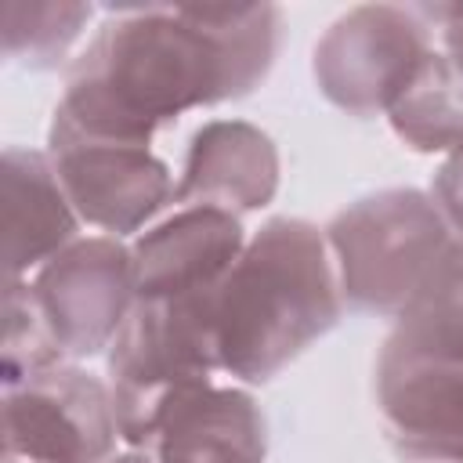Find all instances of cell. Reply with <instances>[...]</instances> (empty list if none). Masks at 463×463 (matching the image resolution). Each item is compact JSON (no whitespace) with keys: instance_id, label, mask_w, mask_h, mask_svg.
I'll use <instances>...</instances> for the list:
<instances>
[{"instance_id":"6da1fadb","label":"cell","mask_w":463,"mask_h":463,"mask_svg":"<svg viewBox=\"0 0 463 463\" xmlns=\"http://www.w3.org/2000/svg\"><path fill=\"white\" fill-rule=\"evenodd\" d=\"M279 4H116L54 105L94 137L152 145L177 116L253 94L282 51Z\"/></svg>"},{"instance_id":"7a4b0ae2","label":"cell","mask_w":463,"mask_h":463,"mask_svg":"<svg viewBox=\"0 0 463 463\" xmlns=\"http://www.w3.org/2000/svg\"><path fill=\"white\" fill-rule=\"evenodd\" d=\"M344 311L326 232L304 217H271L213 297L221 373L242 387L268 383L336 329Z\"/></svg>"},{"instance_id":"3957f363","label":"cell","mask_w":463,"mask_h":463,"mask_svg":"<svg viewBox=\"0 0 463 463\" xmlns=\"http://www.w3.org/2000/svg\"><path fill=\"white\" fill-rule=\"evenodd\" d=\"M213 297L137 300L105 354V383L116 409L119 441L152 445L159 423L195 391L213 387L221 362L213 344Z\"/></svg>"},{"instance_id":"277c9868","label":"cell","mask_w":463,"mask_h":463,"mask_svg":"<svg viewBox=\"0 0 463 463\" xmlns=\"http://www.w3.org/2000/svg\"><path fill=\"white\" fill-rule=\"evenodd\" d=\"M344 307L398 318L456 232L420 188H380L358 195L322 228Z\"/></svg>"},{"instance_id":"5b68a950","label":"cell","mask_w":463,"mask_h":463,"mask_svg":"<svg viewBox=\"0 0 463 463\" xmlns=\"http://www.w3.org/2000/svg\"><path fill=\"white\" fill-rule=\"evenodd\" d=\"M434 51L423 4H358L315 40L311 80L318 94L354 116H387L420 61Z\"/></svg>"},{"instance_id":"8992f818","label":"cell","mask_w":463,"mask_h":463,"mask_svg":"<svg viewBox=\"0 0 463 463\" xmlns=\"http://www.w3.org/2000/svg\"><path fill=\"white\" fill-rule=\"evenodd\" d=\"M47 156L76 217L112 239L141 232L177 192L170 166L148 145L83 134L58 112L47 127Z\"/></svg>"},{"instance_id":"52a82bcc","label":"cell","mask_w":463,"mask_h":463,"mask_svg":"<svg viewBox=\"0 0 463 463\" xmlns=\"http://www.w3.org/2000/svg\"><path fill=\"white\" fill-rule=\"evenodd\" d=\"M119 427L109 383L80 362H61L4 387L7 463H105Z\"/></svg>"},{"instance_id":"ba28073f","label":"cell","mask_w":463,"mask_h":463,"mask_svg":"<svg viewBox=\"0 0 463 463\" xmlns=\"http://www.w3.org/2000/svg\"><path fill=\"white\" fill-rule=\"evenodd\" d=\"M29 289L69 362L109 354L137 304L130 246L112 235H80L29 279Z\"/></svg>"},{"instance_id":"9c48e42d","label":"cell","mask_w":463,"mask_h":463,"mask_svg":"<svg viewBox=\"0 0 463 463\" xmlns=\"http://www.w3.org/2000/svg\"><path fill=\"white\" fill-rule=\"evenodd\" d=\"M373 394L402 463H463V365L380 344Z\"/></svg>"},{"instance_id":"30bf717a","label":"cell","mask_w":463,"mask_h":463,"mask_svg":"<svg viewBox=\"0 0 463 463\" xmlns=\"http://www.w3.org/2000/svg\"><path fill=\"white\" fill-rule=\"evenodd\" d=\"M246 250L242 217L213 206H177L130 242L137 300L217 289Z\"/></svg>"},{"instance_id":"8fae6325","label":"cell","mask_w":463,"mask_h":463,"mask_svg":"<svg viewBox=\"0 0 463 463\" xmlns=\"http://www.w3.org/2000/svg\"><path fill=\"white\" fill-rule=\"evenodd\" d=\"M282 181V156L268 130L246 119L203 123L181 159L177 206H213L235 217L264 210Z\"/></svg>"},{"instance_id":"7c38bea8","label":"cell","mask_w":463,"mask_h":463,"mask_svg":"<svg viewBox=\"0 0 463 463\" xmlns=\"http://www.w3.org/2000/svg\"><path fill=\"white\" fill-rule=\"evenodd\" d=\"M4 188V271L11 279L36 275L51 257L80 239L76 217L47 152L7 145L0 159Z\"/></svg>"},{"instance_id":"4fadbf2b","label":"cell","mask_w":463,"mask_h":463,"mask_svg":"<svg viewBox=\"0 0 463 463\" xmlns=\"http://www.w3.org/2000/svg\"><path fill=\"white\" fill-rule=\"evenodd\" d=\"M148 452L156 463H264L268 416L242 383H213L159 423Z\"/></svg>"},{"instance_id":"5bb4252c","label":"cell","mask_w":463,"mask_h":463,"mask_svg":"<svg viewBox=\"0 0 463 463\" xmlns=\"http://www.w3.org/2000/svg\"><path fill=\"white\" fill-rule=\"evenodd\" d=\"M391 134L416 156H449L463 145V76L430 51L387 112Z\"/></svg>"},{"instance_id":"9a60e30c","label":"cell","mask_w":463,"mask_h":463,"mask_svg":"<svg viewBox=\"0 0 463 463\" xmlns=\"http://www.w3.org/2000/svg\"><path fill=\"white\" fill-rule=\"evenodd\" d=\"M387 344L463 365V239H452L434 260L405 311L394 318Z\"/></svg>"},{"instance_id":"2e32d148","label":"cell","mask_w":463,"mask_h":463,"mask_svg":"<svg viewBox=\"0 0 463 463\" xmlns=\"http://www.w3.org/2000/svg\"><path fill=\"white\" fill-rule=\"evenodd\" d=\"M4 58L29 72H51L72 58V47L87 33L94 7L72 0L4 4Z\"/></svg>"},{"instance_id":"e0dca14e","label":"cell","mask_w":463,"mask_h":463,"mask_svg":"<svg viewBox=\"0 0 463 463\" xmlns=\"http://www.w3.org/2000/svg\"><path fill=\"white\" fill-rule=\"evenodd\" d=\"M0 347H4V362H0L4 387H14L33 373L69 362L33 300L29 279H11L4 286V344Z\"/></svg>"},{"instance_id":"ac0fdd59","label":"cell","mask_w":463,"mask_h":463,"mask_svg":"<svg viewBox=\"0 0 463 463\" xmlns=\"http://www.w3.org/2000/svg\"><path fill=\"white\" fill-rule=\"evenodd\" d=\"M430 199L441 210V217L449 221V228L456 232V239H463V145L456 152H449L441 159V166L434 170Z\"/></svg>"},{"instance_id":"d6986e66","label":"cell","mask_w":463,"mask_h":463,"mask_svg":"<svg viewBox=\"0 0 463 463\" xmlns=\"http://www.w3.org/2000/svg\"><path fill=\"white\" fill-rule=\"evenodd\" d=\"M423 14L441 40L445 61L463 76V4H423Z\"/></svg>"},{"instance_id":"ffe728a7","label":"cell","mask_w":463,"mask_h":463,"mask_svg":"<svg viewBox=\"0 0 463 463\" xmlns=\"http://www.w3.org/2000/svg\"><path fill=\"white\" fill-rule=\"evenodd\" d=\"M105 463H156V459H152V452H145V449H127V452H116V456L105 459Z\"/></svg>"},{"instance_id":"44dd1931","label":"cell","mask_w":463,"mask_h":463,"mask_svg":"<svg viewBox=\"0 0 463 463\" xmlns=\"http://www.w3.org/2000/svg\"><path fill=\"white\" fill-rule=\"evenodd\" d=\"M4 463H7V459H4Z\"/></svg>"}]
</instances>
